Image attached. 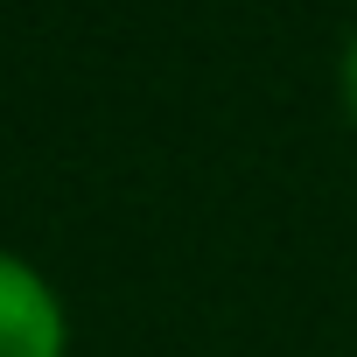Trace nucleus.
I'll use <instances>...</instances> for the list:
<instances>
[{"label":"nucleus","instance_id":"f257e3e1","mask_svg":"<svg viewBox=\"0 0 357 357\" xmlns=\"http://www.w3.org/2000/svg\"><path fill=\"white\" fill-rule=\"evenodd\" d=\"M0 357H70V308L15 245H0Z\"/></svg>","mask_w":357,"mask_h":357},{"label":"nucleus","instance_id":"f03ea898","mask_svg":"<svg viewBox=\"0 0 357 357\" xmlns=\"http://www.w3.org/2000/svg\"><path fill=\"white\" fill-rule=\"evenodd\" d=\"M336 105H343V119L357 126V29L343 36V56H336Z\"/></svg>","mask_w":357,"mask_h":357}]
</instances>
